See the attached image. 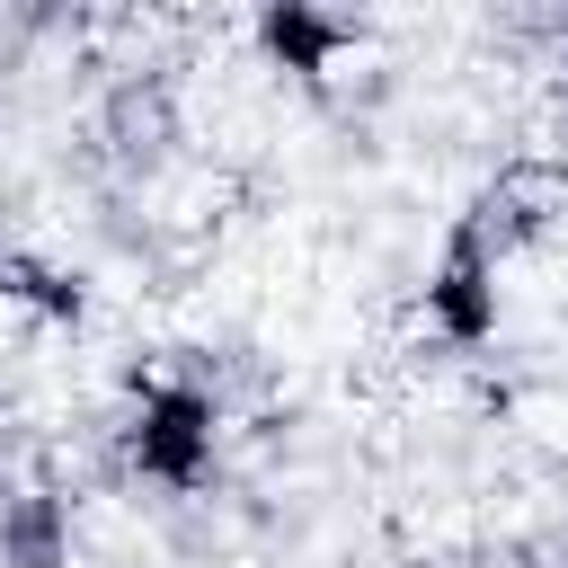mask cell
<instances>
[{"label":"cell","mask_w":568,"mask_h":568,"mask_svg":"<svg viewBox=\"0 0 568 568\" xmlns=\"http://www.w3.org/2000/svg\"><path fill=\"white\" fill-rule=\"evenodd\" d=\"M346 44H355V27L337 9H311V0H266L257 9V53L284 80H302V89H328V71L346 62Z\"/></svg>","instance_id":"cell-3"},{"label":"cell","mask_w":568,"mask_h":568,"mask_svg":"<svg viewBox=\"0 0 568 568\" xmlns=\"http://www.w3.org/2000/svg\"><path fill=\"white\" fill-rule=\"evenodd\" d=\"M426 328L462 355H479L497 328H506V284H497V240H488V213H462L435 275H426Z\"/></svg>","instance_id":"cell-2"},{"label":"cell","mask_w":568,"mask_h":568,"mask_svg":"<svg viewBox=\"0 0 568 568\" xmlns=\"http://www.w3.org/2000/svg\"><path fill=\"white\" fill-rule=\"evenodd\" d=\"M115 453H124V470H133L142 488L195 497V488L213 479V462H222V399H213L204 382H186V373L142 382V390H133V408H124Z\"/></svg>","instance_id":"cell-1"},{"label":"cell","mask_w":568,"mask_h":568,"mask_svg":"<svg viewBox=\"0 0 568 568\" xmlns=\"http://www.w3.org/2000/svg\"><path fill=\"white\" fill-rule=\"evenodd\" d=\"M559 98H568V62H559Z\"/></svg>","instance_id":"cell-6"},{"label":"cell","mask_w":568,"mask_h":568,"mask_svg":"<svg viewBox=\"0 0 568 568\" xmlns=\"http://www.w3.org/2000/svg\"><path fill=\"white\" fill-rule=\"evenodd\" d=\"M559 568H568V550H559Z\"/></svg>","instance_id":"cell-7"},{"label":"cell","mask_w":568,"mask_h":568,"mask_svg":"<svg viewBox=\"0 0 568 568\" xmlns=\"http://www.w3.org/2000/svg\"><path fill=\"white\" fill-rule=\"evenodd\" d=\"M0 568H71V506L53 488L0 497Z\"/></svg>","instance_id":"cell-4"},{"label":"cell","mask_w":568,"mask_h":568,"mask_svg":"<svg viewBox=\"0 0 568 568\" xmlns=\"http://www.w3.org/2000/svg\"><path fill=\"white\" fill-rule=\"evenodd\" d=\"M0 293H9V302H27V311H44V320H62V328L89 311L80 275H53V266H36V257H0Z\"/></svg>","instance_id":"cell-5"}]
</instances>
